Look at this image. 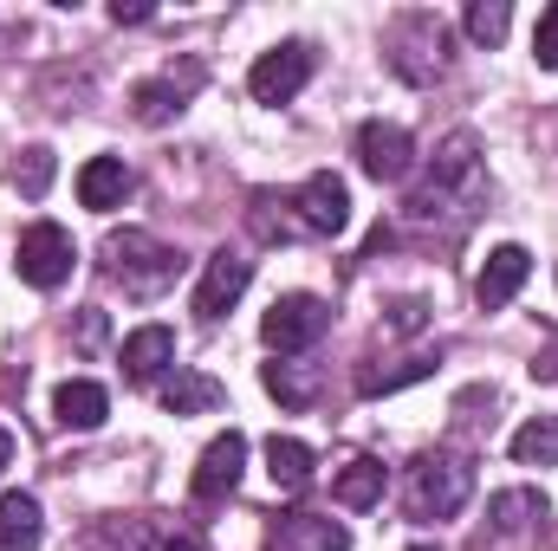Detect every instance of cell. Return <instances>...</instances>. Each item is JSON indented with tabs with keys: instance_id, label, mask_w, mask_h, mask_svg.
Listing matches in <instances>:
<instances>
[{
	"instance_id": "cell-1",
	"label": "cell",
	"mask_w": 558,
	"mask_h": 551,
	"mask_svg": "<svg viewBox=\"0 0 558 551\" xmlns=\"http://www.w3.org/2000/svg\"><path fill=\"white\" fill-rule=\"evenodd\" d=\"M487 208V162H481V137L474 131H454V137L435 143L422 182L403 195V221L422 234H441V241H461L474 228V215Z\"/></svg>"
},
{
	"instance_id": "cell-2",
	"label": "cell",
	"mask_w": 558,
	"mask_h": 551,
	"mask_svg": "<svg viewBox=\"0 0 558 551\" xmlns=\"http://www.w3.org/2000/svg\"><path fill=\"white\" fill-rule=\"evenodd\" d=\"M468 500H474V454H461V448H428V454L410 461V474H403V513H410L416 526L454 519Z\"/></svg>"
},
{
	"instance_id": "cell-3",
	"label": "cell",
	"mask_w": 558,
	"mask_h": 551,
	"mask_svg": "<svg viewBox=\"0 0 558 551\" xmlns=\"http://www.w3.org/2000/svg\"><path fill=\"white\" fill-rule=\"evenodd\" d=\"M384 59H390V72H397L403 85L428 91V85H441L448 65H454V26H448L441 13H428V7H410V13L390 20Z\"/></svg>"
},
{
	"instance_id": "cell-4",
	"label": "cell",
	"mask_w": 558,
	"mask_h": 551,
	"mask_svg": "<svg viewBox=\"0 0 558 551\" xmlns=\"http://www.w3.org/2000/svg\"><path fill=\"white\" fill-rule=\"evenodd\" d=\"M98 254H105V273L124 285V298H162V292L182 279V254L162 247V241L143 234V228H111Z\"/></svg>"
},
{
	"instance_id": "cell-5",
	"label": "cell",
	"mask_w": 558,
	"mask_h": 551,
	"mask_svg": "<svg viewBox=\"0 0 558 551\" xmlns=\"http://www.w3.org/2000/svg\"><path fill=\"white\" fill-rule=\"evenodd\" d=\"M325 325H331V305L318 292H279L267 305V318H260V338H267L274 357H305L325 338Z\"/></svg>"
},
{
	"instance_id": "cell-6",
	"label": "cell",
	"mask_w": 558,
	"mask_h": 551,
	"mask_svg": "<svg viewBox=\"0 0 558 551\" xmlns=\"http://www.w3.org/2000/svg\"><path fill=\"white\" fill-rule=\"evenodd\" d=\"M13 267H20V279H26L33 292H59V285L72 279V267H78V247H72V234H65L59 221H33V228L20 234Z\"/></svg>"
},
{
	"instance_id": "cell-7",
	"label": "cell",
	"mask_w": 558,
	"mask_h": 551,
	"mask_svg": "<svg viewBox=\"0 0 558 551\" xmlns=\"http://www.w3.org/2000/svg\"><path fill=\"white\" fill-rule=\"evenodd\" d=\"M312 46L305 39H279L274 52H260L254 59V72H247V91L260 98V105H292L305 85H312Z\"/></svg>"
},
{
	"instance_id": "cell-8",
	"label": "cell",
	"mask_w": 558,
	"mask_h": 551,
	"mask_svg": "<svg viewBox=\"0 0 558 551\" xmlns=\"http://www.w3.org/2000/svg\"><path fill=\"white\" fill-rule=\"evenodd\" d=\"M292 221H299V234H318V241L344 234V228H351V188H344L331 169L305 175V182L292 188Z\"/></svg>"
},
{
	"instance_id": "cell-9",
	"label": "cell",
	"mask_w": 558,
	"mask_h": 551,
	"mask_svg": "<svg viewBox=\"0 0 558 551\" xmlns=\"http://www.w3.org/2000/svg\"><path fill=\"white\" fill-rule=\"evenodd\" d=\"M202 78H208L202 59H182V65H169L162 78H143L137 91H131V118L149 124V131H156V124H175V118L189 111V98L202 91Z\"/></svg>"
},
{
	"instance_id": "cell-10",
	"label": "cell",
	"mask_w": 558,
	"mask_h": 551,
	"mask_svg": "<svg viewBox=\"0 0 558 551\" xmlns=\"http://www.w3.org/2000/svg\"><path fill=\"white\" fill-rule=\"evenodd\" d=\"M241 467H247V434H241V428L215 434V441L202 448L195 474H189V493H195V506H221V500L241 487Z\"/></svg>"
},
{
	"instance_id": "cell-11",
	"label": "cell",
	"mask_w": 558,
	"mask_h": 551,
	"mask_svg": "<svg viewBox=\"0 0 558 551\" xmlns=\"http://www.w3.org/2000/svg\"><path fill=\"white\" fill-rule=\"evenodd\" d=\"M357 169H364L371 182H403V175L416 169V137H410L403 124L371 118V124L357 131Z\"/></svg>"
},
{
	"instance_id": "cell-12",
	"label": "cell",
	"mask_w": 558,
	"mask_h": 551,
	"mask_svg": "<svg viewBox=\"0 0 558 551\" xmlns=\"http://www.w3.org/2000/svg\"><path fill=\"white\" fill-rule=\"evenodd\" d=\"M247 279H254V260H241V254H208V267H202V285H195V318L202 325H215V318H228L234 305H241V292H247Z\"/></svg>"
},
{
	"instance_id": "cell-13",
	"label": "cell",
	"mask_w": 558,
	"mask_h": 551,
	"mask_svg": "<svg viewBox=\"0 0 558 551\" xmlns=\"http://www.w3.org/2000/svg\"><path fill=\"white\" fill-rule=\"evenodd\" d=\"M526 279H533V254H526L520 241H507V247H494V254L481 260V273H474V305H481V311H500V305L520 298Z\"/></svg>"
},
{
	"instance_id": "cell-14",
	"label": "cell",
	"mask_w": 558,
	"mask_h": 551,
	"mask_svg": "<svg viewBox=\"0 0 558 551\" xmlns=\"http://www.w3.org/2000/svg\"><path fill=\"white\" fill-rule=\"evenodd\" d=\"M118 364H124V383H162L169 370H175V331L169 325H137L131 338H124V351H118Z\"/></svg>"
},
{
	"instance_id": "cell-15",
	"label": "cell",
	"mask_w": 558,
	"mask_h": 551,
	"mask_svg": "<svg viewBox=\"0 0 558 551\" xmlns=\"http://www.w3.org/2000/svg\"><path fill=\"white\" fill-rule=\"evenodd\" d=\"M260 383H267V396H274L279 409H292V415H305L325 396V370L305 364V357H274V364L260 370Z\"/></svg>"
},
{
	"instance_id": "cell-16",
	"label": "cell",
	"mask_w": 558,
	"mask_h": 551,
	"mask_svg": "<svg viewBox=\"0 0 558 551\" xmlns=\"http://www.w3.org/2000/svg\"><path fill=\"white\" fill-rule=\"evenodd\" d=\"M274 551H351V532L331 513H286L274 532Z\"/></svg>"
},
{
	"instance_id": "cell-17",
	"label": "cell",
	"mask_w": 558,
	"mask_h": 551,
	"mask_svg": "<svg viewBox=\"0 0 558 551\" xmlns=\"http://www.w3.org/2000/svg\"><path fill=\"white\" fill-rule=\"evenodd\" d=\"M105 415H111V396H105V383H92V377H72V383L52 390V421H59V428L92 434V428H105Z\"/></svg>"
},
{
	"instance_id": "cell-18",
	"label": "cell",
	"mask_w": 558,
	"mask_h": 551,
	"mask_svg": "<svg viewBox=\"0 0 558 551\" xmlns=\"http://www.w3.org/2000/svg\"><path fill=\"white\" fill-rule=\"evenodd\" d=\"M221 403H228V390H221L208 370L175 364V370L162 377V409H169V415H215Z\"/></svg>"
},
{
	"instance_id": "cell-19",
	"label": "cell",
	"mask_w": 558,
	"mask_h": 551,
	"mask_svg": "<svg viewBox=\"0 0 558 551\" xmlns=\"http://www.w3.org/2000/svg\"><path fill=\"white\" fill-rule=\"evenodd\" d=\"M124 195H131V169H124V156H92V162L78 169V201H85L92 215L124 208Z\"/></svg>"
},
{
	"instance_id": "cell-20",
	"label": "cell",
	"mask_w": 558,
	"mask_h": 551,
	"mask_svg": "<svg viewBox=\"0 0 558 551\" xmlns=\"http://www.w3.org/2000/svg\"><path fill=\"white\" fill-rule=\"evenodd\" d=\"M546 513H553V506H546L539 487H507V493L487 500V532H494V539H520V532L539 526Z\"/></svg>"
},
{
	"instance_id": "cell-21",
	"label": "cell",
	"mask_w": 558,
	"mask_h": 551,
	"mask_svg": "<svg viewBox=\"0 0 558 551\" xmlns=\"http://www.w3.org/2000/svg\"><path fill=\"white\" fill-rule=\"evenodd\" d=\"M441 357L435 351H410V357H371V364H357V396H390V390H403V383H422L428 370H435Z\"/></svg>"
},
{
	"instance_id": "cell-22",
	"label": "cell",
	"mask_w": 558,
	"mask_h": 551,
	"mask_svg": "<svg viewBox=\"0 0 558 551\" xmlns=\"http://www.w3.org/2000/svg\"><path fill=\"white\" fill-rule=\"evenodd\" d=\"M46 513L33 493H0V551H39Z\"/></svg>"
},
{
	"instance_id": "cell-23",
	"label": "cell",
	"mask_w": 558,
	"mask_h": 551,
	"mask_svg": "<svg viewBox=\"0 0 558 551\" xmlns=\"http://www.w3.org/2000/svg\"><path fill=\"white\" fill-rule=\"evenodd\" d=\"M384 461H371V454H357V461H344L338 467V480H331V500L338 506H351V513H364V506H377L384 500Z\"/></svg>"
},
{
	"instance_id": "cell-24",
	"label": "cell",
	"mask_w": 558,
	"mask_h": 551,
	"mask_svg": "<svg viewBox=\"0 0 558 551\" xmlns=\"http://www.w3.org/2000/svg\"><path fill=\"white\" fill-rule=\"evenodd\" d=\"M312 467H318V461H312L305 441H292V434H274V441H267V474H274L279 493H305V487H312Z\"/></svg>"
},
{
	"instance_id": "cell-25",
	"label": "cell",
	"mask_w": 558,
	"mask_h": 551,
	"mask_svg": "<svg viewBox=\"0 0 558 551\" xmlns=\"http://www.w3.org/2000/svg\"><path fill=\"white\" fill-rule=\"evenodd\" d=\"M513 461L520 467H558V415H533L526 428H513Z\"/></svg>"
},
{
	"instance_id": "cell-26",
	"label": "cell",
	"mask_w": 558,
	"mask_h": 551,
	"mask_svg": "<svg viewBox=\"0 0 558 551\" xmlns=\"http://www.w3.org/2000/svg\"><path fill=\"white\" fill-rule=\"evenodd\" d=\"M461 26H468L474 46H500L507 26H513V7H507V0H474V7L461 13Z\"/></svg>"
},
{
	"instance_id": "cell-27",
	"label": "cell",
	"mask_w": 558,
	"mask_h": 551,
	"mask_svg": "<svg viewBox=\"0 0 558 551\" xmlns=\"http://www.w3.org/2000/svg\"><path fill=\"white\" fill-rule=\"evenodd\" d=\"M52 169H59V162H52V149H46V143H33V149H20V156H13V188H20L26 201H39V195L52 188Z\"/></svg>"
},
{
	"instance_id": "cell-28",
	"label": "cell",
	"mask_w": 558,
	"mask_h": 551,
	"mask_svg": "<svg viewBox=\"0 0 558 551\" xmlns=\"http://www.w3.org/2000/svg\"><path fill=\"white\" fill-rule=\"evenodd\" d=\"M98 546L105 551H162L149 519H105V526H98Z\"/></svg>"
},
{
	"instance_id": "cell-29",
	"label": "cell",
	"mask_w": 558,
	"mask_h": 551,
	"mask_svg": "<svg viewBox=\"0 0 558 551\" xmlns=\"http://www.w3.org/2000/svg\"><path fill=\"white\" fill-rule=\"evenodd\" d=\"M533 59H539L546 72H558V0L539 13V26H533Z\"/></svg>"
},
{
	"instance_id": "cell-30",
	"label": "cell",
	"mask_w": 558,
	"mask_h": 551,
	"mask_svg": "<svg viewBox=\"0 0 558 551\" xmlns=\"http://www.w3.org/2000/svg\"><path fill=\"white\" fill-rule=\"evenodd\" d=\"M422 325H428V305H422V298H403V305H390V325H384V331H390V338H416Z\"/></svg>"
},
{
	"instance_id": "cell-31",
	"label": "cell",
	"mask_w": 558,
	"mask_h": 551,
	"mask_svg": "<svg viewBox=\"0 0 558 551\" xmlns=\"http://www.w3.org/2000/svg\"><path fill=\"white\" fill-rule=\"evenodd\" d=\"M149 13H156L149 0H111V20H118V26H124V20L137 26V20H149Z\"/></svg>"
},
{
	"instance_id": "cell-32",
	"label": "cell",
	"mask_w": 558,
	"mask_h": 551,
	"mask_svg": "<svg viewBox=\"0 0 558 551\" xmlns=\"http://www.w3.org/2000/svg\"><path fill=\"white\" fill-rule=\"evenodd\" d=\"M533 377H539V383H558V344H553V351H539V357H533Z\"/></svg>"
},
{
	"instance_id": "cell-33",
	"label": "cell",
	"mask_w": 558,
	"mask_h": 551,
	"mask_svg": "<svg viewBox=\"0 0 558 551\" xmlns=\"http://www.w3.org/2000/svg\"><path fill=\"white\" fill-rule=\"evenodd\" d=\"M162 551H208L195 532H175V539H162Z\"/></svg>"
},
{
	"instance_id": "cell-34",
	"label": "cell",
	"mask_w": 558,
	"mask_h": 551,
	"mask_svg": "<svg viewBox=\"0 0 558 551\" xmlns=\"http://www.w3.org/2000/svg\"><path fill=\"white\" fill-rule=\"evenodd\" d=\"M7 467H13V434L0 428V474H7Z\"/></svg>"
},
{
	"instance_id": "cell-35",
	"label": "cell",
	"mask_w": 558,
	"mask_h": 551,
	"mask_svg": "<svg viewBox=\"0 0 558 551\" xmlns=\"http://www.w3.org/2000/svg\"><path fill=\"white\" fill-rule=\"evenodd\" d=\"M410 551H435V546H410Z\"/></svg>"
}]
</instances>
